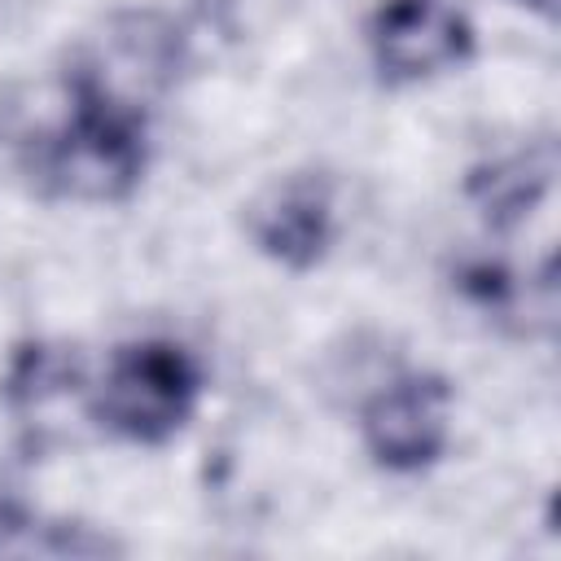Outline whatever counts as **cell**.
I'll use <instances>...</instances> for the list:
<instances>
[{"instance_id":"2","label":"cell","mask_w":561,"mask_h":561,"mask_svg":"<svg viewBox=\"0 0 561 561\" xmlns=\"http://www.w3.org/2000/svg\"><path fill=\"white\" fill-rule=\"evenodd\" d=\"M26 171L53 197L123 202L145 171V123L75 101L61 127L35 136Z\"/></svg>"},{"instance_id":"7","label":"cell","mask_w":561,"mask_h":561,"mask_svg":"<svg viewBox=\"0 0 561 561\" xmlns=\"http://www.w3.org/2000/svg\"><path fill=\"white\" fill-rule=\"evenodd\" d=\"M79 390H83V355L66 342H26V346H18V355L4 373L9 408L18 416H35V421H44L53 408L79 399Z\"/></svg>"},{"instance_id":"11","label":"cell","mask_w":561,"mask_h":561,"mask_svg":"<svg viewBox=\"0 0 561 561\" xmlns=\"http://www.w3.org/2000/svg\"><path fill=\"white\" fill-rule=\"evenodd\" d=\"M522 4H530V9H539V13H552V0H522Z\"/></svg>"},{"instance_id":"5","label":"cell","mask_w":561,"mask_h":561,"mask_svg":"<svg viewBox=\"0 0 561 561\" xmlns=\"http://www.w3.org/2000/svg\"><path fill=\"white\" fill-rule=\"evenodd\" d=\"M368 53L394 83H416L460 66L473 31L451 0H381L368 18Z\"/></svg>"},{"instance_id":"4","label":"cell","mask_w":561,"mask_h":561,"mask_svg":"<svg viewBox=\"0 0 561 561\" xmlns=\"http://www.w3.org/2000/svg\"><path fill=\"white\" fill-rule=\"evenodd\" d=\"M359 430L381 469H430L451 434V386L434 373H403L364 403Z\"/></svg>"},{"instance_id":"3","label":"cell","mask_w":561,"mask_h":561,"mask_svg":"<svg viewBox=\"0 0 561 561\" xmlns=\"http://www.w3.org/2000/svg\"><path fill=\"white\" fill-rule=\"evenodd\" d=\"M202 394L197 359L167 337L127 342L110 355V368L92 394V416L118 438L158 447L193 416Z\"/></svg>"},{"instance_id":"9","label":"cell","mask_w":561,"mask_h":561,"mask_svg":"<svg viewBox=\"0 0 561 561\" xmlns=\"http://www.w3.org/2000/svg\"><path fill=\"white\" fill-rule=\"evenodd\" d=\"M202 4H206V18H210L224 35L245 39V35H259V31H267L272 22H280L294 0H202Z\"/></svg>"},{"instance_id":"8","label":"cell","mask_w":561,"mask_h":561,"mask_svg":"<svg viewBox=\"0 0 561 561\" xmlns=\"http://www.w3.org/2000/svg\"><path fill=\"white\" fill-rule=\"evenodd\" d=\"M552 175H557V149L543 140V145H535L526 153H513V158H500L491 167H478L469 175V197L482 206L491 228H513L548 193Z\"/></svg>"},{"instance_id":"6","label":"cell","mask_w":561,"mask_h":561,"mask_svg":"<svg viewBox=\"0 0 561 561\" xmlns=\"http://www.w3.org/2000/svg\"><path fill=\"white\" fill-rule=\"evenodd\" d=\"M250 241L280 267L307 272L333 241V184L320 171H289L272 180L245 210Z\"/></svg>"},{"instance_id":"1","label":"cell","mask_w":561,"mask_h":561,"mask_svg":"<svg viewBox=\"0 0 561 561\" xmlns=\"http://www.w3.org/2000/svg\"><path fill=\"white\" fill-rule=\"evenodd\" d=\"M184 53L188 44L171 13L118 9L79 44L66 79L70 101L145 123V114L175 88Z\"/></svg>"},{"instance_id":"10","label":"cell","mask_w":561,"mask_h":561,"mask_svg":"<svg viewBox=\"0 0 561 561\" xmlns=\"http://www.w3.org/2000/svg\"><path fill=\"white\" fill-rule=\"evenodd\" d=\"M31 517H26V508H22V500H13L9 491H0V548H9L22 530H31L26 526Z\"/></svg>"}]
</instances>
